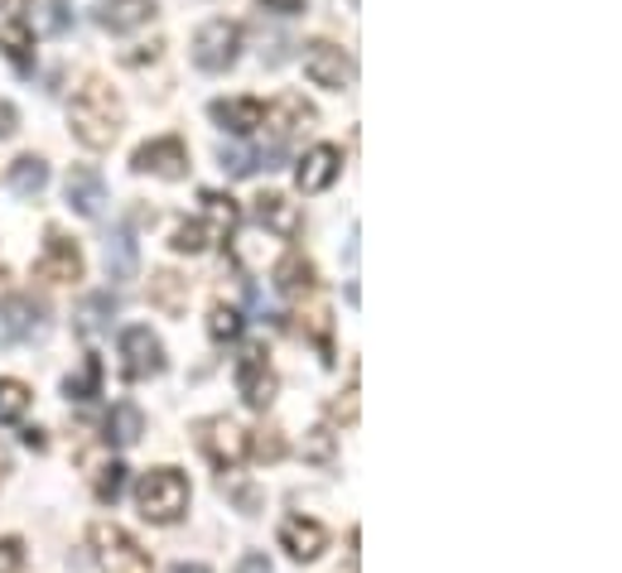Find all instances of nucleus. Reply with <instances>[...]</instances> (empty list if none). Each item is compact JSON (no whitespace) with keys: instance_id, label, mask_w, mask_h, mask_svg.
I'll return each instance as SVG.
<instances>
[{"instance_id":"f3484780","label":"nucleus","mask_w":622,"mask_h":573,"mask_svg":"<svg viewBox=\"0 0 622 573\" xmlns=\"http://www.w3.org/2000/svg\"><path fill=\"white\" fill-rule=\"evenodd\" d=\"M208 116L223 130H231V136L246 140V136H256V130H260V116H266V107H260L256 97H223V101H213V107H208Z\"/></svg>"},{"instance_id":"39448f33","label":"nucleus","mask_w":622,"mask_h":573,"mask_svg":"<svg viewBox=\"0 0 622 573\" xmlns=\"http://www.w3.org/2000/svg\"><path fill=\"white\" fill-rule=\"evenodd\" d=\"M237 53H241V29L231 24V20L198 24V34H194V63L203 72H227L231 63H237Z\"/></svg>"},{"instance_id":"b1692460","label":"nucleus","mask_w":622,"mask_h":573,"mask_svg":"<svg viewBox=\"0 0 622 573\" xmlns=\"http://www.w3.org/2000/svg\"><path fill=\"white\" fill-rule=\"evenodd\" d=\"M111 314H116V294L101 289V294H87L82 308H78V333L82 337H97L111 328Z\"/></svg>"},{"instance_id":"4468645a","label":"nucleus","mask_w":622,"mask_h":573,"mask_svg":"<svg viewBox=\"0 0 622 573\" xmlns=\"http://www.w3.org/2000/svg\"><path fill=\"white\" fill-rule=\"evenodd\" d=\"M280 550L289 554V560L309 564V560H318V554L328 550V531L318 521H309V516H289L280 525Z\"/></svg>"},{"instance_id":"4be33fe9","label":"nucleus","mask_w":622,"mask_h":573,"mask_svg":"<svg viewBox=\"0 0 622 573\" xmlns=\"http://www.w3.org/2000/svg\"><path fill=\"white\" fill-rule=\"evenodd\" d=\"M285 159V145H270V150H237V145H223V169L231 179H246V174H256L260 165L275 169Z\"/></svg>"},{"instance_id":"0eeeda50","label":"nucleus","mask_w":622,"mask_h":573,"mask_svg":"<svg viewBox=\"0 0 622 573\" xmlns=\"http://www.w3.org/2000/svg\"><path fill=\"white\" fill-rule=\"evenodd\" d=\"M130 169L136 174H155V179H169L179 184L188 179V145L179 136H159V140H145L136 155H130Z\"/></svg>"},{"instance_id":"e433bc0d","label":"nucleus","mask_w":622,"mask_h":573,"mask_svg":"<svg viewBox=\"0 0 622 573\" xmlns=\"http://www.w3.org/2000/svg\"><path fill=\"white\" fill-rule=\"evenodd\" d=\"M237 573H270V560L266 554H246V560L237 564Z\"/></svg>"},{"instance_id":"473e14b6","label":"nucleus","mask_w":622,"mask_h":573,"mask_svg":"<svg viewBox=\"0 0 622 573\" xmlns=\"http://www.w3.org/2000/svg\"><path fill=\"white\" fill-rule=\"evenodd\" d=\"M20 569H24V540L6 535L0 540V573H20Z\"/></svg>"},{"instance_id":"c756f323","label":"nucleus","mask_w":622,"mask_h":573,"mask_svg":"<svg viewBox=\"0 0 622 573\" xmlns=\"http://www.w3.org/2000/svg\"><path fill=\"white\" fill-rule=\"evenodd\" d=\"M208 227H203L198 223V217H194V223H179V227H174V251H179V256H203V251H208Z\"/></svg>"},{"instance_id":"f03ea898","label":"nucleus","mask_w":622,"mask_h":573,"mask_svg":"<svg viewBox=\"0 0 622 573\" xmlns=\"http://www.w3.org/2000/svg\"><path fill=\"white\" fill-rule=\"evenodd\" d=\"M188 496L194 492H188V477L179 473V467H150V473L136 482V506H140V516L150 525L184 521Z\"/></svg>"},{"instance_id":"a211bd4d","label":"nucleus","mask_w":622,"mask_h":573,"mask_svg":"<svg viewBox=\"0 0 622 573\" xmlns=\"http://www.w3.org/2000/svg\"><path fill=\"white\" fill-rule=\"evenodd\" d=\"M155 20V0H101L97 6V24L107 34H130V29Z\"/></svg>"},{"instance_id":"cd10ccee","label":"nucleus","mask_w":622,"mask_h":573,"mask_svg":"<svg viewBox=\"0 0 622 573\" xmlns=\"http://www.w3.org/2000/svg\"><path fill=\"white\" fill-rule=\"evenodd\" d=\"M241 328H246V318H241L237 304H213L208 308V337L213 343H237Z\"/></svg>"},{"instance_id":"58836bf2","label":"nucleus","mask_w":622,"mask_h":573,"mask_svg":"<svg viewBox=\"0 0 622 573\" xmlns=\"http://www.w3.org/2000/svg\"><path fill=\"white\" fill-rule=\"evenodd\" d=\"M10 130H14V107L10 101H0V136H10Z\"/></svg>"},{"instance_id":"4c0bfd02","label":"nucleus","mask_w":622,"mask_h":573,"mask_svg":"<svg viewBox=\"0 0 622 573\" xmlns=\"http://www.w3.org/2000/svg\"><path fill=\"white\" fill-rule=\"evenodd\" d=\"M20 438H24V448H34V453H43V448H49V438H43V429H24Z\"/></svg>"},{"instance_id":"c85d7f7f","label":"nucleus","mask_w":622,"mask_h":573,"mask_svg":"<svg viewBox=\"0 0 622 573\" xmlns=\"http://www.w3.org/2000/svg\"><path fill=\"white\" fill-rule=\"evenodd\" d=\"M29 386L24 381H14V376H0V424H20L24 419V409H29Z\"/></svg>"},{"instance_id":"393cba45","label":"nucleus","mask_w":622,"mask_h":573,"mask_svg":"<svg viewBox=\"0 0 622 573\" xmlns=\"http://www.w3.org/2000/svg\"><path fill=\"white\" fill-rule=\"evenodd\" d=\"M0 49L10 53L14 68L29 72V63H34V29H29V20H10L0 29Z\"/></svg>"},{"instance_id":"dca6fc26","label":"nucleus","mask_w":622,"mask_h":573,"mask_svg":"<svg viewBox=\"0 0 622 573\" xmlns=\"http://www.w3.org/2000/svg\"><path fill=\"white\" fill-rule=\"evenodd\" d=\"M314 121V107L304 101L299 92H285V97H275L270 107H266V116H260V126H270V136H275V145H285L289 136H295L299 126H309Z\"/></svg>"},{"instance_id":"1a4fd4ad","label":"nucleus","mask_w":622,"mask_h":573,"mask_svg":"<svg viewBox=\"0 0 622 573\" xmlns=\"http://www.w3.org/2000/svg\"><path fill=\"white\" fill-rule=\"evenodd\" d=\"M34 275H39V280H49V285L82 280V251H78V241H68L58 227H49V231H43V251L34 260Z\"/></svg>"},{"instance_id":"5701e85b","label":"nucleus","mask_w":622,"mask_h":573,"mask_svg":"<svg viewBox=\"0 0 622 573\" xmlns=\"http://www.w3.org/2000/svg\"><path fill=\"white\" fill-rule=\"evenodd\" d=\"M10 188H14L20 198H39L43 188H49V165H43L39 155H20V159L10 165Z\"/></svg>"},{"instance_id":"aec40b11","label":"nucleus","mask_w":622,"mask_h":573,"mask_svg":"<svg viewBox=\"0 0 622 573\" xmlns=\"http://www.w3.org/2000/svg\"><path fill=\"white\" fill-rule=\"evenodd\" d=\"M314 285H318V270L304 251H289L275 260V289H280L285 299H304V294H314Z\"/></svg>"},{"instance_id":"9d476101","label":"nucleus","mask_w":622,"mask_h":573,"mask_svg":"<svg viewBox=\"0 0 622 573\" xmlns=\"http://www.w3.org/2000/svg\"><path fill=\"white\" fill-rule=\"evenodd\" d=\"M63 194H68V208L82 217H101V208H107V179H101L97 165H72Z\"/></svg>"},{"instance_id":"412c9836","label":"nucleus","mask_w":622,"mask_h":573,"mask_svg":"<svg viewBox=\"0 0 622 573\" xmlns=\"http://www.w3.org/2000/svg\"><path fill=\"white\" fill-rule=\"evenodd\" d=\"M136 270H140L136 237H130V227H116L107 241V275L111 280H136Z\"/></svg>"},{"instance_id":"9b49d317","label":"nucleus","mask_w":622,"mask_h":573,"mask_svg":"<svg viewBox=\"0 0 622 573\" xmlns=\"http://www.w3.org/2000/svg\"><path fill=\"white\" fill-rule=\"evenodd\" d=\"M237 391H241V401L251 409H270V401H275V372L266 366V352H260V347H251L237 362Z\"/></svg>"},{"instance_id":"ea45409f","label":"nucleus","mask_w":622,"mask_h":573,"mask_svg":"<svg viewBox=\"0 0 622 573\" xmlns=\"http://www.w3.org/2000/svg\"><path fill=\"white\" fill-rule=\"evenodd\" d=\"M169 573H213L208 564H169Z\"/></svg>"},{"instance_id":"6e6552de","label":"nucleus","mask_w":622,"mask_h":573,"mask_svg":"<svg viewBox=\"0 0 622 573\" xmlns=\"http://www.w3.org/2000/svg\"><path fill=\"white\" fill-rule=\"evenodd\" d=\"M165 372V343L145 328V323H136V328L121 333V376L126 381H150Z\"/></svg>"},{"instance_id":"f704fd0d","label":"nucleus","mask_w":622,"mask_h":573,"mask_svg":"<svg viewBox=\"0 0 622 573\" xmlns=\"http://www.w3.org/2000/svg\"><path fill=\"white\" fill-rule=\"evenodd\" d=\"M266 10H275V14H304L309 10V0H260Z\"/></svg>"},{"instance_id":"f8f14e48","label":"nucleus","mask_w":622,"mask_h":573,"mask_svg":"<svg viewBox=\"0 0 622 573\" xmlns=\"http://www.w3.org/2000/svg\"><path fill=\"white\" fill-rule=\"evenodd\" d=\"M338 174H343V150L338 145H314V150H304V159H299L295 184H299V194H324Z\"/></svg>"},{"instance_id":"bb28decb","label":"nucleus","mask_w":622,"mask_h":573,"mask_svg":"<svg viewBox=\"0 0 622 573\" xmlns=\"http://www.w3.org/2000/svg\"><path fill=\"white\" fill-rule=\"evenodd\" d=\"M63 395H68V401H82V405H87V401H97V395H101V357H97V352H87L82 372L63 381Z\"/></svg>"},{"instance_id":"7ed1b4c3","label":"nucleus","mask_w":622,"mask_h":573,"mask_svg":"<svg viewBox=\"0 0 622 573\" xmlns=\"http://www.w3.org/2000/svg\"><path fill=\"white\" fill-rule=\"evenodd\" d=\"M198 448L217 473H237V467L246 463V453H251V434H246L237 419L213 415V419L198 424Z\"/></svg>"},{"instance_id":"6ab92c4d","label":"nucleus","mask_w":622,"mask_h":573,"mask_svg":"<svg viewBox=\"0 0 622 573\" xmlns=\"http://www.w3.org/2000/svg\"><path fill=\"white\" fill-rule=\"evenodd\" d=\"M198 202H203V217H198V223L208 227V237H213V241H223V237H231V231H237V223H241V208H237V198H231V194H217V188H203V194H198Z\"/></svg>"},{"instance_id":"ddd939ff","label":"nucleus","mask_w":622,"mask_h":573,"mask_svg":"<svg viewBox=\"0 0 622 573\" xmlns=\"http://www.w3.org/2000/svg\"><path fill=\"white\" fill-rule=\"evenodd\" d=\"M251 213H256V223L275 231L280 241H295L299 231H304V213H299V202H289L285 194H260L251 202Z\"/></svg>"},{"instance_id":"a878e982","label":"nucleus","mask_w":622,"mask_h":573,"mask_svg":"<svg viewBox=\"0 0 622 573\" xmlns=\"http://www.w3.org/2000/svg\"><path fill=\"white\" fill-rule=\"evenodd\" d=\"M145 434V415L130 401H121V405H111V415H107V438L111 444H121V448H130L136 438Z\"/></svg>"},{"instance_id":"423d86ee","label":"nucleus","mask_w":622,"mask_h":573,"mask_svg":"<svg viewBox=\"0 0 622 573\" xmlns=\"http://www.w3.org/2000/svg\"><path fill=\"white\" fill-rule=\"evenodd\" d=\"M304 78L314 87H324V92H343V87H353V58L338 43L314 39V43H304Z\"/></svg>"},{"instance_id":"7c9ffc66","label":"nucleus","mask_w":622,"mask_h":573,"mask_svg":"<svg viewBox=\"0 0 622 573\" xmlns=\"http://www.w3.org/2000/svg\"><path fill=\"white\" fill-rule=\"evenodd\" d=\"M92 492H97V502H101V506H116V496L126 492V463H107V467H101Z\"/></svg>"},{"instance_id":"c9c22d12","label":"nucleus","mask_w":622,"mask_h":573,"mask_svg":"<svg viewBox=\"0 0 622 573\" xmlns=\"http://www.w3.org/2000/svg\"><path fill=\"white\" fill-rule=\"evenodd\" d=\"M328 453H333V434H328V429H314V444H309V458H318V463H324V458H328Z\"/></svg>"},{"instance_id":"f257e3e1","label":"nucleus","mask_w":622,"mask_h":573,"mask_svg":"<svg viewBox=\"0 0 622 573\" xmlns=\"http://www.w3.org/2000/svg\"><path fill=\"white\" fill-rule=\"evenodd\" d=\"M121 121H126L121 97H116L101 78H87V82L78 87V97L68 101L72 140L87 145V150H111L116 136H121Z\"/></svg>"},{"instance_id":"a19ab883","label":"nucleus","mask_w":622,"mask_h":573,"mask_svg":"<svg viewBox=\"0 0 622 573\" xmlns=\"http://www.w3.org/2000/svg\"><path fill=\"white\" fill-rule=\"evenodd\" d=\"M10 473V458H6V448H0V477H6Z\"/></svg>"},{"instance_id":"20e7f679","label":"nucleus","mask_w":622,"mask_h":573,"mask_svg":"<svg viewBox=\"0 0 622 573\" xmlns=\"http://www.w3.org/2000/svg\"><path fill=\"white\" fill-rule=\"evenodd\" d=\"M87 540H92V554L107 573H150V554H145L121 525L97 521L92 531H87Z\"/></svg>"},{"instance_id":"2f4dec72","label":"nucleus","mask_w":622,"mask_h":573,"mask_svg":"<svg viewBox=\"0 0 622 573\" xmlns=\"http://www.w3.org/2000/svg\"><path fill=\"white\" fill-rule=\"evenodd\" d=\"M29 29H49V34H63L68 29V10H63V0H43L39 14H34V24Z\"/></svg>"},{"instance_id":"2eb2a0df","label":"nucleus","mask_w":622,"mask_h":573,"mask_svg":"<svg viewBox=\"0 0 622 573\" xmlns=\"http://www.w3.org/2000/svg\"><path fill=\"white\" fill-rule=\"evenodd\" d=\"M43 333V304L34 299H10L6 308H0V347H10V343H29V337H39Z\"/></svg>"},{"instance_id":"72a5a7b5","label":"nucleus","mask_w":622,"mask_h":573,"mask_svg":"<svg viewBox=\"0 0 622 573\" xmlns=\"http://www.w3.org/2000/svg\"><path fill=\"white\" fill-rule=\"evenodd\" d=\"M251 448H256V458H260V463H266V458L275 463V458L285 453V438H280V429H260V438H256Z\"/></svg>"}]
</instances>
